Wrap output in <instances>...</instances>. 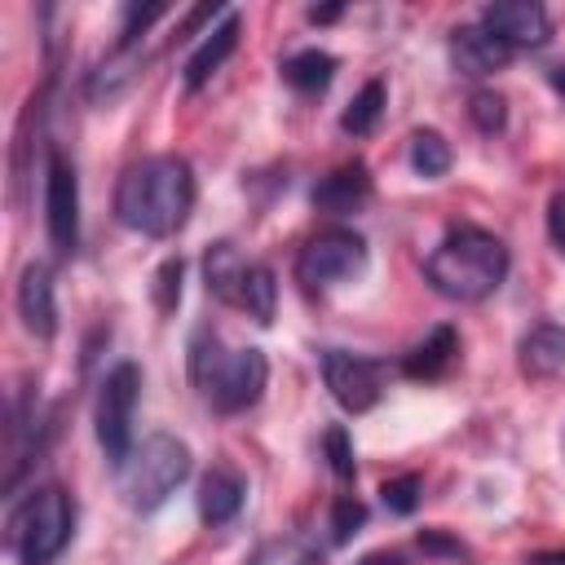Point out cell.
I'll use <instances>...</instances> for the list:
<instances>
[{
  "instance_id": "cell-25",
  "label": "cell",
  "mask_w": 565,
  "mask_h": 565,
  "mask_svg": "<svg viewBox=\"0 0 565 565\" xmlns=\"http://www.w3.org/2000/svg\"><path fill=\"white\" fill-rule=\"evenodd\" d=\"M468 119L486 132V137H494L503 124H508V106H503V97L499 93H490V88H477L472 97H468Z\"/></svg>"
},
{
  "instance_id": "cell-6",
  "label": "cell",
  "mask_w": 565,
  "mask_h": 565,
  "mask_svg": "<svg viewBox=\"0 0 565 565\" xmlns=\"http://www.w3.org/2000/svg\"><path fill=\"white\" fill-rule=\"evenodd\" d=\"M137 397H141V371L132 362H119L106 371L102 388H97V406H93V433L97 446L106 455L110 468H124V459L132 455V415H137Z\"/></svg>"
},
{
  "instance_id": "cell-24",
  "label": "cell",
  "mask_w": 565,
  "mask_h": 565,
  "mask_svg": "<svg viewBox=\"0 0 565 565\" xmlns=\"http://www.w3.org/2000/svg\"><path fill=\"white\" fill-rule=\"evenodd\" d=\"M322 455H327V463H331V472H335L340 481H353L358 459H353V441H349V428H344V424H331V428L322 433Z\"/></svg>"
},
{
  "instance_id": "cell-1",
  "label": "cell",
  "mask_w": 565,
  "mask_h": 565,
  "mask_svg": "<svg viewBox=\"0 0 565 565\" xmlns=\"http://www.w3.org/2000/svg\"><path fill=\"white\" fill-rule=\"evenodd\" d=\"M194 212V172L177 154H150L124 168L115 185V216L119 225L146 238H172Z\"/></svg>"
},
{
  "instance_id": "cell-19",
  "label": "cell",
  "mask_w": 565,
  "mask_h": 565,
  "mask_svg": "<svg viewBox=\"0 0 565 565\" xmlns=\"http://www.w3.org/2000/svg\"><path fill=\"white\" fill-rule=\"evenodd\" d=\"M278 71H282V79H287L296 93L313 97V93H322V88L335 79V57H331L327 49H300V53L282 57Z\"/></svg>"
},
{
  "instance_id": "cell-12",
  "label": "cell",
  "mask_w": 565,
  "mask_h": 565,
  "mask_svg": "<svg viewBox=\"0 0 565 565\" xmlns=\"http://www.w3.org/2000/svg\"><path fill=\"white\" fill-rule=\"evenodd\" d=\"M243 499H247V481H243L230 463H216V468L199 481V494H194L199 521H203L207 530H221V525H230V521L243 512Z\"/></svg>"
},
{
  "instance_id": "cell-14",
  "label": "cell",
  "mask_w": 565,
  "mask_h": 565,
  "mask_svg": "<svg viewBox=\"0 0 565 565\" xmlns=\"http://www.w3.org/2000/svg\"><path fill=\"white\" fill-rule=\"evenodd\" d=\"M450 62L463 75H494L512 62V49L499 35H490L481 22L477 26H455L450 31Z\"/></svg>"
},
{
  "instance_id": "cell-32",
  "label": "cell",
  "mask_w": 565,
  "mask_h": 565,
  "mask_svg": "<svg viewBox=\"0 0 565 565\" xmlns=\"http://www.w3.org/2000/svg\"><path fill=\"white\" fill-rule=\"evenodd\" d=\"M335 18H340V4H327V9L313 4V9H309V22H335Z\"/></svg>"
},
{
  "instance_id": "cell-31",
  "label": "cell",
  "mask_w": 565,
  "mask_h": 565,
  "mask_svg": "<svg viewBox=\"0 0 565 565\" xmlns=\"http://www.w3.org/2000/svg\"><path fill=\"white\" fill-rule=\"evenodd\" d=\"M362 565H406L397 552H371V556H362Z\"/></svg>"
},
{
  "instance_id": "cell-8",
  "label": "cell",
  "mask_w": 565,
  "mask_h": 565,
  "mask_svg": "<svg viewBox=\"0 0 565 565\" xmlns=\"http://www.w3.org/2000/svg\"><path fill=\"white\" fill-rule=\"evenodd\" d=\"M44 225H49V243L62 256L79 247V177L57 146H49L44 159Z\"/></svg>"
},
{
  "instance_id": "cell-3",
  "label": "cell",
  "mask_w": 565,
  "mask_h": 565,
  "mask_svg": "<svg viewBox=\"0 0 565 565\" xmlns=\"http://www.w3.org/2000/svg\"><path fill=\"white\" fill-rule=\"evenodd\" d=\"M185 362H190V380L194 388L203 393V402L221 415H238L247 406L260 402L265 384H269V362L260 349H225V340L212 331V327H199L190 335V349H185Z\"/></svg>"
},
{
  "instance_id": "cell-7",
  "label": "cell",
  "mask_w": 565,
  "mask_h": 565,
  "mask_svg": "<svg viewBox=\"0 0 565 565\" xmlns=\"http://www.w3.org/2000/svg\"><path fill=\"white\" fill-rule=\"evenodd\" d=\"M366 265V243L362 234L344 230V225H331V230H318L300 256H296V282L305 291H331L340 282H349L353 274H362Z\"/></svg>"
},
{
  "instance_id": "cell-28",
  "label": "cell",
  "mask_w": 565,
  "mask_h": 565,
  "mask_svg": "<svg viewBox=\"0 0 565 565\" xmlns=\"http://www.w3.org/2000/svg\"><path fill=\"white\" fill-rule=\"evenodd\" d=\"M181 278H185L181 256H168V260L154 269V305H159V313H172V309H177V300H181Z\"/></svg>"
},
{
  "instance_id": "cell-16",
  "label": "cell",
  "mask_w": 565,
  "mask_h": 565,
  "mask_svg": "<svg viewBox=\"0 0 565 565\" xmlns=\"http://www.w3.org/2000/svg\"><path fill=\"white\" fill-rule=\"evenodd\" d=\"M455 362H459V331L450 322H441L402 358V375H411V380H441Z\"/></svg>"
},
{
  "instance_id": "cell-34",
  "label": "cell",
  "mask_w": 565,
  "mask_h": 565,
  "mask_svg": "<svg viewBox=\"0 0 565 565\" xmlns=\"http://www.w3.org/2000/svg\"><path fill=\"white\" fill-rule=\"evenodd\" d=\"M547 84H552V88H556V93H565V62H561V66H552V71H547Z\"/></svg>"
},
{
  "instance_id": "cell-10",
  "label": "cell",
  "mask_w": 565,
  "mask_h": 565,
  "mask_svg": "<svg viewBox=\"0 0 565 565\" xmlns=\"http://www.w3.org/2000/svg\"><path fill=\"white\" fill-rule=\"evenodd\" d=\"M481 26L490 35H499L512 53L516 49H543L552 40V18L534 0H499V4H486L481 9Z\"/></svg>"
},
{
  "instance_id": "cell-4",
  "label": "cell",
  "mask_w": 565,
  "mask_h": 565,
  "mask_svg": "<svg viewBox=\"0 0 565 565\" xmlns=\"http://www.w3.org/2000/svg\"><path fill=\"white\" fill-rule=\"evenodd\" d=\"M75 539V499L62 486H40L9 512V552L18 565H53Z\"/></svg>"
},
{
  "instance_id": "cell-29",
  "label": "cell",
  "mask_w": 565,
  "mask_h": 565,
  "mask_svg": "<svg viewBox=\"0 0 565 565\" xmlns=\"http://www.w3.org/2000/svg\"><path fill=\"white\" fill-rule=\"evenodd\" d=\"M419 547H424L428 556H450V561H463V556H468V547H463L459 539L441 534V530H419Z\"/></svg>"
},
{
  "instance_id": "cell-15",
  "label": "cell",
  "mask_w": 565,
  "mask_h": 565,
  "mask_svg": "<svg viewBox=\"0 0 565 565\" xmlns=\"http://www.w3.org/2000/svg\"><path fill=\"white\" fill-rule=\"evenodd\" d=\"M238 31H243V22H238V13L230 9L225 18H221V26H212V31H203V40H199V49L185 57V66H181V79H185V88H203L221 66H225V57L238 49Z\"/></svg>"
},
{
  "instance_id": "cell-2",
  "label": "cell",
  "mask_w": 565,
  "mask_h": 565,
  "mask_svg": "<svg viewBox=\"0 0 565 565\" xmlns=\"http://www.w3.org/2000/svg\"><path fill=\"white\" fill-rule=\"evenodd\" d=\"M508 265L512 260H508L503 238H494L481 225H450L446 238L428 252L424 278L437 296L459 300V305H477L503 287Z\"/></svg>"
},
{
  "instance_id": "cell-17",
  "label": "cell",
  "mask_w": 565,
  "mask_h": 565,
  "mask_svg": "<svg viewBox=\"0 0 565 565\" xmlns=\"http://www.w3.org/2000/svg\"><path fill=\"white\" fill-rule=\"evenodd\" d=\"M516 362L530 380H552L556 371H565V327H556V322L530 327L516 344Z\"/></svg>"
},
{
  "instance_id": "cell-13",
  "label": "cell",
  "mask_w": 565,
  "mask_h": 565,
  "mask_svg": "<svg viewBox=\"0 0 565 565\" xmlns=\"http://www.w3.org/2000/svg\"><path fill=\"white\" fill-rule=\"evenodd\" d=\"M371 199V172L362 159L353 163H340L335 172H327L318 185H313V207L327 212V216H349V212H362V203Z\"/></svg>"
},
{
  "instance_id": "cell-26",
  "label": "cell",
  "mask_w": 565,
  "mask_h": 565,
  "mask_svg": "<svg viewBox=\"0 0 565 565\" xmlns=\"http://www.w3.org/2000/svg\"><path fill=\"white\" fill-rule=\"evenodd\" d=\"M380 499H384V508H388V512L411 516V512L419 508V499H424V481H419L415 472L393 477V481H384V486H380Z\"/></svg>"
},
{
  "instance_id": "cell-9",
  "label": "cell",
  "mask_w": 565,
  "mask_h": 565,
  "mask_svg": "<svg viewBox=\"0 0 565 565\" xmlns=\"http://www.w3.org/2000/svg\"><path fill=\"white\" fill-rule=\"evenodd\" d=\"M322 380L331 388V397L362 415L384 397V380H388V362L366 358V353H349V349H327L322 353Z\"/></svg>"
},
{
  "instance_id": "cell-22",
  "label": "cell",
  "mask_w": 565,
  "mask_h": 565,
  "mask_svg": "<svg viewBox=\"0 0 565 565\" xmlns=\"http://www.w3.org/2000/svg\"><path fill=\"white\" fill-rule=\"evenodd\" d=\"M411 168L419 177H446L450 172V141L433 128H419L411 137Z\"/></svg>"
},
{
  "instance_id": "cell-30",
  "label": "cell",
  "mask_w": 565,
  "mask_h": 565,
  "mask_svg": "<svg viewBox=\"0 0 565 565\" xmlns=\"http://www.w3.org/2000/svg\"><path fill=\"white\" fill-rule=\"evenodd\" d=\"M547 234H552L556 252L565 256V190H556L552 203H547Z\"/></svg>"
},
{
  "instance_id": "cell-20",
  "label": "cell",
  "mask_w": 565,
  "mask_h": 565,
  "mask_svg": "<svg viewBox=\"0 0 565 565\" xmlns=\"http://www.w3.org/2000/svg\"><path fill=\"white\" fill-rule=\"evenodd\" d=\"M384 106H388V88H384V79H366V84L353 93V102L344 106L340 128H344V132H353V137H366V132H375V124H380Z\"/></svg>"
},
{
  "instance_id": "cell-33",
  "label": "cell",
  "mask_w": 565,
  "mask_h": 565,
  "mask_svg": "<svg viewBox=\"0 0 565 565\" xmlns=\"http://www.w3.org/2000/svg\"><path fill=\"white\" fill-rule=\"evenodd\" d=\"M534 565H565V547H556V552H539Z\"/></svg>"
},
{
  "instance_id": "cell-23",
  "label": "cell",
  "mask_w": 565,
  "mask_h": 565,
  "mask_svg": "<svg viewBox=\"0 0 565 565\" xmlns=\"http://www.w3.org/2000/svg\"><path fill=\"white\" fill-rule=\"evenodd\" d=\"M247 565H318V556H313V547L300 543V539H269V543H260V547L252 552Z\"/></svg>"
},
{
  "instance_id": "cell-27",
  "label": "cell",
  "mask_w": 565,
  "mask_h": 565,
  "mask_svg": "<svg viewBox=\"0 0 565 565\" xmlns=\"http://www.w3.org/2000/svg\"><path fill=\"white\" fill-rule=\"evenodd\" d=\"M362 525H366V503L353 494H340L331 503V543H349Z\"/></svg>"
},
{
  "instance_id": "cell-11",
  "label": "cell",
  "mask_w": 565,
  "mask_h": 565,
  "mask_svg": "<svg viewBox=\"0 0 565 565\" xmlns=\"http://www.w3.org/2000/svg\"><path fill=\"white\" fill-rule=\"evenodd\" d=\"M18 313H22V327L40 340L57 335V300H53V274L49 265L31 260L18 278Z\"/></svg>"
},
{
  "instance_id": "cell-18",
  "label": "cell",
  "mask_w": 565,
  "mask_h": 565,
  "mask_svg": "<svg viewBox=\"0 0 565 565\" xmlns=\"http://www.w3.org/2000/svg\"><path fill=\"white\" fill-rule=\"evenodd\" d=\"M247 269H252V260H243V252H238L234 243H225V238L212 243V247L203 252V282H207V296H216V300H225V305L238 309Z\"/></svg>"
},
{
  "instance_id": "cell-5",
  "label": "cell",
  "mask_w": 565,
  "mask_h": 565,
  "mask_svg": "<svg viewBox=\"0 0 565 565\" xmlns=\"http://www.w3.org/2000/svg\"><path fill=\"white\" fill-rule=\"evenodd\" d=\"M194 459H190V446L172 433H150L141 446H132V455L124 459L119 472V490H124V503L132 512H159L177 486L190 477Z\"/></svg>"
},
{
  "instance_id": "cell-21",
  "label": "cell",
  "mask_w": 565,
  "mask_h": 565,
  "mask_svg": "<svg viewBox=\"0 0 565 565\" xmlns=\"http://www.w3.org/2000/svg\"><path fill=\"white\" fill-rule=\"evenodd\" d=\"M274 305H278V282H274V269L252 260L247 282H243V296H238V309H243L247 318H256L260 327H269V322H274Z\"/></svg>"
}]
</instances>
